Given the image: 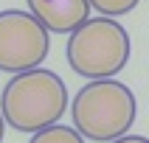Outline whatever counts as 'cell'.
Wrapping results in <instances>:
<instances>
[{"label": "cell", "instance_id": "7", "mask_svg": "<svg viewBox=\"0 0 149 143\" xmlns=\"http://www.w3.org/2000/svg\"><path fill=\"white\" fill-rule=\"evenodd\" d=\"M138 6V0H90V8H96L101 17H121L130 14Z\"/></svg>", "mask_w": 149, "mask_h": 143}, {"label": "cell", "instance_id": "8", "mask_svg": "<svg viewBox=\"0 0 149 143\" xmlns=\"http://www.w3.org/2000/svg\"><path fill=\"white\" fill-rule=\"evenodd\" d=\"M110 143H149V137H143V135H121V137H116Z\"/></svg>", "mask_w": 149, "mask_h": 143}, {"label": "cell", "instance_id": "4", "mask_svg": "<svg viewBox=\"0 0 149 143\" xmlns=\"http://www.w3.org/2000/svg\"><path fill=\"white\" fill-rule=\"evenodd\" d=\"M51 50V31L31 14L20 8L0 11V70L25 73L40 67Z\"/></svg>", "mask_w": 149, "mask_h": 143}, {"label": "cell", "instance_id": "5", "mask_svg": "<svg viewBox=\"0 0 149 143\" xmlns=\"http://www.w3.org/2000/svg\"><path fill=\"white\" fill-rule=\"evenodd\" d=\"M28 11L51 34H70L90 17V0H28Z\"/></svg>", "mask_w": 149, "mask_h": 143}, {"label": "cell", "instance_id": "1", "mask_svg": "<svg viewBox=\"0 0 149 143\" xmlns=\"http://www.w3.org/2000/svg\"><path fill=\"white\" fill-rule=\"evenodd\" d=\"M68 109V87L54 70L31 67L3 87L0 112L17 132H40L56 124Z\"/></svg>", "mask_w": 149, "mask_h": 143}, {"label": "cell", "instance_id": "2", "mask_svg": "<svg viewBox=\"0 0 149 143\" xmlns=\"http://www.w3.org/2000/svg\"><path fill=\"white\" fill-rule=\"evenodd\" d=\"M73 129L96 143H110L127 135L138 115V101L127 84L116 79H90L70 104Z\"/></svg>", "mask_w": 149, "mask_h": 143}, {"label": "cell", "instance_id": "6", "mask_svg": "<svg viewBox=\"0 0 149 143\" xmlns=\"http://www.w3.org/2000/svg\"><path fill=\"white\" fill-rule=\"evenodd\" d=\"M28 143H84V137L73 126L51 124V126H45V129H40V132H34V137Z\"/></svg>", "mask_w": 149, "mask_h": 143}, {"label": "cell", "instance_id": "3", "mask_svg": "<svg viewBox=\"0 0 149 143\" xmlns=\"http://www.w3.org/2000/svg\"><path fill=\"white\" fill-rule=\"evenodd\" d=\"M68 65L84 79H113L130 62V34L116 17H87L68 39Z\"/></svg>", "mask_w": 149, "mask_h": 143}, {"label": "cell", "instance_id": "9", "mask_svg": "<svg viewBox=\"0 0 149 143\" xmlns=\"http://www.w3.org/2000/svg\"><path fill=\"white\" fill-rule=\"evenodd\" d=\"M3 135H6V118H3V112H0V143H3Z\"/></svg>", "mask_w": 149, "mask_h": 143}]
</instances>
